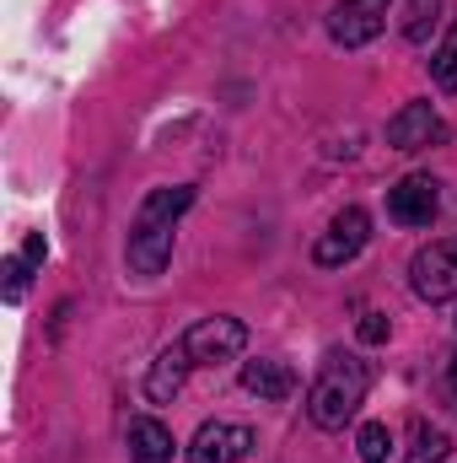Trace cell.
<instances>
[{
	"instance_id": "6da1fadb",
	"label": "cell",
	"mask_w": 457,
	"mask_h": 463,
	"mask_svg": "<svg viewBox=\"0 0 457 463\" xmlns=\"http://www.w3.org/2000/svg\"><path fill=\"white\" fill-rule=\"evenodd\" d=\"M194 205V189L189 184H173V189H151L145 200H140V211H135V227H129V248H124V259H129V269L135 275H162L167 269V259H173V227H178V216Z\"/></svg>"
},
{
	"instance_id": "7a4b0ae2",
	"label": "cell",
	"mask_w": 457,
	"mask_h": 463,
	"mask_svg": "<svg viewBox=\"0 0 457 463\" xmlns=\"http://www.w3.org/2000/svg\"><path fill=\"white\" fill-rule=\"evenodd\" d=\"M366 388H371V366L350 350H329L318 361V377L307 383V415L318 431H344L355 420V410L366 404Z\"/></svg>"
},
{
	"instance_id": "3957f363",
	"label": "cell",
	"mask_w": 457,
	"mask_h": 463,
	"mask_svg": "<svg viewBox=\"0 0 457 463\" xmlns=\"http://www.w3.org/2000/svg\"><path fill=\"white\" fill-rule=\"evenodd\" d=\"M409 286L420 302H457V237H436L415 253Z\"/></svg>"
},
{
	"instance_id": "277c9868",
	"label": "cell",
	"mask_w": 457,
	"mask_h": 463,
	"mask_svg": "<svg viewBox=\"0 0 457 463\" xmlns=\"http://www.w3.org/2000/svg\"><path fill=\"white\" fill-rule=\"evenodd\" d=\"M366 242H371V216H366L360 205H344L340 216L329 222V232L312 242V259H318L323 269H344L350 259H360Z\"/></svg>"
},
{
	"instance_id": "5b68a950",
	"label": "cell",
	"mask_w": 457,
	"mask_h": 463,
	"mask_svg": "<svg viewBox=\"0 0 457 463\" xmlns=\"http://www.w3.org/2000/svg\"><path fill=\"white\" fill-rule=\"evenodd\" d=\"M436 211H442V184L431 173H409L387 189V216L398 227H431Z\"/></svg>"
},
{
	"instance_id": "8992f818",
	"label": "cell",
	"mask_w": 457,
	"mask_h": 463,
	"mask_svg": "<svg viewBox=\"0 0 457 463\" xmlns=\"http://www.w3.org/2000/svg\"><path fill=\"white\" fill-rule=\"evenodd\" d=\"M258 448L253 426H237V420H205L189 442V463H242Z\"/></svg>"
},
{
	"instance_id": "52a82bcc",
	"label": "cell",
	"mask_w": 457,
	"mask_h": 463,
	"mask_svg": "<svg viewBox=\"0 0 457 463\" xmlns=\"http://www.w3.org/2000/svg\"><path fill=\"white\" fill-rule=\"evenodd\" d=\"M242 345H247L242 318H200V324L183 335V350H189V361H194V366L231 361V355H242Z\"/></svg>"
},
{
	"instance_id": "ba28073f",
	"label": "cell",
	"mask_w": 457,
	"mask_h": 463,
	"mask_svg": "<svg viewBox=\"0 0 457 463\" xmlns=\"http://www.w3.org/2000/svg\"><path fill=\"white\" fill-rule=\"evenodd\" d=\"M387 27V0H340L329 11V38L340 49H360Z\"/></svg>"
},
{
	"instance_id": "9c48e42d",
	"label": "cell",
	"mask_w": 457,
	"mask_h": 463,
	"mask_svg": "<svg viewBox=\"0 0 457 463\" xmlns=\"http://www.w3.org/2000/svg\"><path fill=\"white\" fill-rule=\"evenodd\" d=\"M442 135H447V124L436 118L431 103H404L398 114L387 118V146L393 151H420V146H431Z\"/></svg>"
},
{
	"instance_id": "30bf717a",
	"label": "cell",
	"mask_w": 457,
	"mask_h": 463,
	"mask_svg": "<svg viewBox=\"0 0 457 463\" xmlns=\"http://www.w3.org/2000/svg\"><path fill=\"white\" fill-rule=\"evenodd\" d=\"M189 350H183V340L178 345H167L156 361H151V372H145V399L151 404H173L178 393H183V377H189Z\"/></svg>"
},
{
	"instance_id": "8fae6325",
	"label": "cell",
	"mask_w": 457,
	"mask_h": 463,
	"mask_svg": "<svg viewBox=\"0 0 457 463\" xmlns=\"http://www.w3.org/2000/svg\"><path fill=\"white\" fill-rule=\"evenodd\" d=\"M242 388L264 404H280L296 393V372L285 361H242Z\"/></svg>"
},
{
	"instance_id": "7c38bea8",
	"label": "cell",
	"mask_w": 457,
	"mask_h": 463,
	"mask_svg": "<svg viewBox=\"0 0 457 463\" xmlns=\"http://www.w3.org/2000/svg\"><path fill=\"white\" fill-rule=\"evenodd\" d=\"M173 431L156 415H135L129 420V458L135 463H173Z\"/></svg>"
},
{
	"instance_id": "4fadbf2b",
	"label": "cell",
	"mask_w": 457,
	"mask_h": 463,
	"mask_svg": "<svg viewBox=\"0 0 457 463\" xmlns=\"http://www.w3.org/2000/svg\"><path fill=\"white\" fill-rule=\"evenodd\" d=\"M398 27H404V38H409V43H425V38L442 27V0H409Z\"/></svg>"
},
{
	"instance_id": "5bb4252c",
	"label": "cell",
	"mask_w": 457,
	"mask_h": 463,
	"mask_svg": "<svg viewBox=\"0 0 457 463\" xmlns=\"http://www.w3.org/2000/svg\"><path fill=\"white\" fill-rule=\"evenodd\" d=\"M447 431L442 426H431V420H420L415 426V437H409V453H404V463H442L447 458Z\"/></svg>"
},
{
	"instance_id": "9a60e30c",
	"label": "cell",
	"mask_w": 457,
	"mask_h": 463,
	"mask_svg": "<svg viewBox=\"0 0 457 463\" xmlns=\"http://www.w3.org/2000/svg\"><path fill=\"white\" fill-rule=\"evenodd\" d=\"M355 453H360V463H387V453H393V431H387L382 420L360 426V437H355Z\"/></svg>"
},
{
	"instance_id": "2e32d148",
	"label": "cell",
	"mask_w": 457,
	"mask_h": 463,
	"mask_svg": "<svg viewBox=\"0 0 457 463\" xmlns=\"http://www.w3.org/2000/svg\"><path fill=\"white\" fill-rule=\"evenodd\" d=\"M431 76H436V87L442 92H457V33L442 38V49L431 54Z\"/></svg>"
},
{
	"instance_id": "e0dca14e",
	"label": "cell",
	"mask_w": 457,
	"mask_h": 463,
	"mask_svg": "<svg viewBox=\"0 0 457 463\" xmlns=\"http://www.w3.org/2000/svg\"><path fill=\"white\" fill-rule=\"evenodd\" d=\"M27 269H33V264H27L22 253H11V259L0 264V291H5V302H11V307L27 297Z\"/></svg>"
},
{
	"instance_id": "ac0fdd59",
	"label": "cell",
	"mask_w": 457,
	"mask_h": 463,
	"mask_svg": "<svg viewBox=\"0 0 457 463\" xmlns=\"http://www.w3.org/2000/svg\"><path fill=\"white\" fill-rule=\"evenodd\" d=\"M355 335H360L366 345H382V340L393 335V324H387L382 313H360V324H355Z\"/></svg>"
},
{
	"instance_id": "d6986e66",
	"label": "cell",
	"mask_w": 457,
	"mask_h": 463,
	"mask_svg": "<svg viewBox=\"0 0 457 463\" xmlns=\"http://www.w3.org/2000/svg\"><path fill=\"white\" fill-rule=\"evenodd\" d=\"M22 259H27V264H43V259H49V242L33 232V237H27V248H22Z\"/></svg>"
},
{
	"instance_id": "ffe728a7",
	"label": "cell",
	"mask_w": 457,
	"mask_h": 463,
	"mask_svg": "<svg viewBox=\"0 0 457 463\" xmlns=\"http://www.w3.org/2000/svg\"><path fill=\"white\" fill-rule=\"evenodd\" d=\"M447 383H452V393H457V350L447 355Z\"/></svg>"
}]
</instances>
